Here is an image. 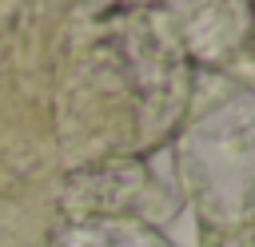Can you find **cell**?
<instances>
[{"instance_id": "7a4b0ae2", "label": "cell", "mask_w": 255, "mask_h": 247, "mask_svg": "<svg viewBox=\"0 0 255 247\" xmlns=\"http://www.w3.org/2000/svg\"><path fill=\"white\" fill-rule=\"evenodd\" d=\"M175 211L179 195L167 191L139 159H112L100 167L72 171L60 187V215H108L159 227Z\"/></svg>"}, {"instance_id": "277c9868", "label": "cell", "mask_w": 255, "mask_h": 247, "mask_svg": "<svg viewBox=\"0 0 255 247\" xmlns=\"http://www.w3.org/2000/svg\"><path fill=\"white\" fill-rule=\"evenodd\" d=\"M48 247H171V239L135 219L108 215H60L48 231Z\"/></svg>"}, {"instance_id": "6da1fadb", "label": "cell", "mask_w": 255, "mask_h": 247, "mask_svg": "<svg viewBox=\"0 0 255 247\" xmlns=\"http://www.w3.org/2000/svg\"><path fill=\"white\" fill-rule=\"evenodd\" d=\"M179 195L199 227L255 215V60L195 68L191 100L171 139Z\"/></svg>"}, {"instance_id": "5b68a950", "label": "cell", "mask_w": 255, "mask_h": 247, "mask_svg": "<svg viewBox=\"0 0 255 247\" xmlns=\"http://www.w3.org/2000/svg\"><path fill=\"white\" fill-rule=\"evenodd\" d=\"M199 247H255V215L231 227H199Z\"/></svg>"}, {"instance_id": "3957f363", "label": "cell", "mask_w": 255, "mask_h": 247, "mask_svg": "<svg viewBox=\"0 0 255 247\" xmlns=\"http://www.w3.org/2000/svg\"><path fill=\"white\" fill-rule=\"evenodd\" d=\"M175 32L183 36L195 68H227L247 60L251 4L247 0H171Z\"/></svg>"}]
</instances>
